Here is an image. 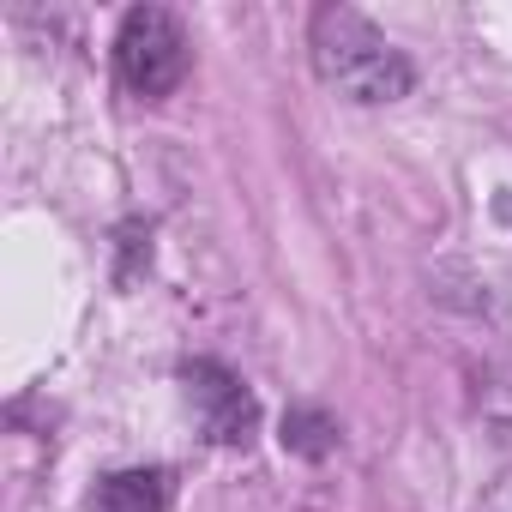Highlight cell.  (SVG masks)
Wrapping results in <instances>:
<instances>
[{"mask_svg":"<svg viewBox=\"0 0 512 512\" xmlns=\"http://www.w3.org/2000/svg\"><path fill=\"white\" fill-rule=\"evenodd\" d=\"M308 49L320 79L350 103H398L416 85V67L404 61V49H392L356 7H320Z\"/></svg>","mask_w":512,"mask_h":512,"instance_id":"cell-1","label":"cell"},{"mask_svg":"<svg viewBox=\"0 0 512 512\" xmlns=\"http://www.w3.org/2000/svg\"><path fill=\"white\" fill-rule=\"evenodd\" d=\"M115 73L133 97L157 103L187 79V31L169 7H133L115 31Z\"/></svg>","mask_w":512,"mask_h":512,"instance_id":"cell-2","label":"cell"},{"mask_svg":"<svg viewBox=\"0 0 512 512\" xmlns=\"http://www.w3.org/2000/svg\"><path fill=\"white\" fill-rule=\"evenodd\" d=\"M181 386H187V404H193V422H199L205 440H217V446H247L253 440L260 404H253V392L223 362H187Z\"/></svg>","mask_w":512,"mask_h":512,"instance_id":"cell-3","label":"cell"},{"mask_svg":"<svg viewBox=\"0 0 512 512\" xmlns=\"http://www.w3.org/2000/svg\"><path fill=\"white\" fill-rule=\"evenodd\" d=\"M169 494H175V482H169V470H115V476H103V488L91 494V512H169Z\"/></svg>","mask_w":512,"mask_h":512,"instance_id":"cell-4","label":"cell"},{"mask_svg":"<svg viewBox=\"0 0 512 512\" xmlns=\"http://www.w3.org/2000/svg\"><path fill=\"white\" fill-rule=\"evenodd\" d=\"M284 440H290L296 452H308V458H326L332 440H338V428H332V416H320V410H290Z\"/></svg>","mask_w":512,"mask_h":512,"instance_id":"cell-5","label":"cell"},{"mask_svg":"<svg viewBox=\"0 0 512 512\" xmlns=\"http://www.w3.org/2000/svg\"><path fill=\"white\" fill-rule=\"evenodd\" d=\"M494 223L512 235V187H500V193H494Z\"/></svg>","mask_w":512,"mask_h":512,"instance_id":"cell-6","label":"cell"}]
</instances>
